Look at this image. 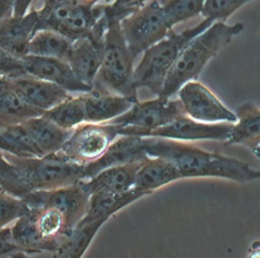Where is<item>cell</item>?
Here are the masks:
<instances>
[{
  "label": "cell",
  "mask_w": 260,
  "mask_h": 258,
  "mask_svg": "<svg viewBox=\"0 0 260 258\" xmlns=\"http://www.w3.org/2000/svg\"><path fill=\"white\" fill-rule=\"evenodd\" d=\"M142 148L148 156L171 160L182 178L217 177L240 183L260 180V170L238 158L206 151L185 141L142 137Z\"/></svg>",
  "instance_id": "6da1fadb"
},
{
  "label": "cell",
  "mask_w": 260,
  "mask_h": 258,
  "mask_svg": "<svg viewBox=\"0 0 260 258\" xmlns=\"http://www.w3.org/2000/svg\"><path fill=\"white\" fill-rule=\"evenodd\" d=\"M243 29L242 22L229 25L223 21H214L208 28L192 39L180 52L169 70L159 95L171 98L186 82L196 80L207 62Z\"/></svg>",
  "instance_id": "7a4b0ae2"
},
{
  "label": "cell",
  "mask_w": 260,
  "mask_h": 258,
  "mask_svg": "<svg viewBox=\"0 0 260 258\" xmlns=\"http://www.w3.org/2000/svg\"><path fill=\"white\" fill-rule=\"evenodd\" d=\"M108 28L105 35L102 64L92 88L110 91L138 100L134 84L136 56L130 51L122 29L121 19L108 11Z\"/></svg>",
  "instance_id": "3957f363"
},
{
  "label": "cell",
  "mask_w": 260,
  "mask_h": 258,
  "mask_svg": "<svg viewBox=\"0 0 260 258\" xmlns=\"http://www.w3.org/2000/svg\"><path fill=\"white\" fill-rule=\"evenodd\" d=\"M106 8L107 3L92 5L79 0H67L48 10L38 9V29H54L72 41L89 38L104 44L109 22Z\"/></svg>",
  "instance_id": "277c9868"
},
{
  "label": "cell",
  "mask_w": 260,
  "mask_h": 258,
  "mask_svg": "<svg viewBox=\"0 0 260 258\" xmlns=\"http://www.w3.org/2000/svg\"><path fill=\"white\" fill-rule=\"evenodd\" d=\"M213 22L210 18H204L197 25L181 33L171 29L167 37L147 48L134 68L135 87L137 89L146 87L152 93L159 95L167 74L180 52L192 39L208 28Z\"/></svg>",
  "instance_id": "5b68a950"
},
{
  "label": "cell",
  "mask_w": 260,
  "mask_h": 258,
  "mask_svg": "<svg viewBox=\"0 0 260 258\" xmlns=\"http://www.w3.org/2000/svg\"><path fill=\"white\" fill-rule=\"evenodd\" d=\"M5 155L19 170L30 191L70 186L82 181L85 176V165L70 159L61 151L42 156H18L9 152Z\"/></svg>",
  "instance_id": "8992f818"
},
{
  "label": "cell",
  "mask_w": 260,
  "mask_h": 258,
  "mask_svg": "<svg viewBox=\"0 0 260 258\" xmlns=\"http://www.w3.org/2000/svg\"><path fill=\"white\" fill-rule=\"evenodd\" d=\"M121 29L130 51L137 57L173 29L159 0H148L124 16Z\"/></svg>",
  "instance_id": "52a82bcc"
},
{
  "label": "cell",
  "mask_w": 260,
  "mask_h": 258,
  "mask_svg": "<svg viewBox=\"0 0 260 258\" xmlns=\"http://www.w3.org/2000/svg\"><path fill=\"white\" fill-rule=\"evenodd\" d=\"M118 136V125L85 122L71 131L60 151L70 159L86 165L101 157Z\"/></svg>",
  "instance_id": "ba28073f"
},
{
  "label": "cell",
  "mask_w": 260,
  "mask_h": 258,
  "mask_svg": "<svg viewBox=\"0 0 260 258\" xmlns=\"http://www.w3.org/2000/svg\"><path fill=\"white\" fill-rule=\"evenodd\" d=\"M90 194L80 182L48 191H31L22 197L29 209L52 207L59 210L66 221L69 233L86 213Z\"/></svg>",
  "instance_id": "9c48e42d"
},
{
  "label": "cell",
  "mask_w": 260,
  "mask_h": 258,
  "mask_svg": "<svg viewBox=\"0 0 260 258\" xmlns=\"http://www.w3.org/2000/svg\"><path fill=\"white\" fill-rule=\"evenodd\" d=\"M233 123H206L185 115L172 123L151 130L119 127V135H137L141 137H161L180 141L224 140L232 130Z\"/></svg>",
  "instance_id": "30bf717a"
},
{
  "label": "cell",
  "mask_w": 260,
  "mask_h": 258,
  "mask_svg": "<svg viewBox=\"0 0 260 258\" xmlns=\"http://www.w3.org/2000/svg\"><path fill=\"white\" fill-rule=\"evenodd\" d=\"M187 115L180 99L157 95L156 99L136 102L121 116L109 121L121 128L151 130L165 126Z\"/></svg>",
  "instance_id": "8fae6325"
},
{
  "label": "cell",
  "mask_w": 260,
  "mask_h": 258,
  "mask_svg": "<svg viewBox=\"0 0 260 258\" xmlns=\"http://www.w3.org/2000/svg\"><path fill=\"white\" fill-rule=\"evenodd\" d=\"M186 114L194 120L217 123H236L237 116L229 110L205 85L190 80L178 90Z\"/></svg>",
  "instance_id": "7c38bea8"
},
{
  "label": "cell",
  "mask_w": 260,
  "mask_h": 258,
  "mask_svg": "<svg viewBox=\"0 0 260 258\" xmlns=\"http://www.w3.org/2000/svg\"><path fill=\"white\" fill-rule=\"evenodd\" d=\"M27 74L53 82L69 92H88L92 87L80 80L70 65L61 59L26 55L22 58Z\"/></svg>",
  "instance_id": "4fadbf2b"
},
{
  "label": "cell",
  "mask_w": 260,
  "mask_h": 258,
  "mask_svg": "<svg viewBox=\"0 0 260 258\" xmlns=\"http://www.w3.org/2000/svg\"><path fill=\"white\" fill-rule=\"evenodd\" d=\"M10 81L15 91L26 104L43 112L52 109L71 95L63 87L29 74L10 78Z\"/></svg>",
  "instance_id": "5bb4252c"
},
{
  "label": "cell",
  "mask_w": 260,
  "mask_h": 258,
  "mask_svg": "<svg viewBox=\"0 0 260 258\" xmlns=\"http://www.w3.org/2000/svg\"><path fill=\"white\" fill-rule=\"evenodd\" d=\"M148 155L142 148V137L137 135H120L98 159L85 165L84 179L87 180L102 170L127 163L141 162Z\"/></svg>",
  "instance_id": "9a60e30c"
},
{
  "label": "cell",
  "mask_w": 260,
  "mask_h": 258,
  "mask_svg": "<svg viewBox=\"0 0 260 258\" xmlns=\"http://www.w3.org/2000/svg\"><path fill=\"white\" fill-rule=\"evenodd\" d=\"M38 23V9H30L21 16H10L0 24V47L18 58L28 55L29 42Z\"/></svg>",
  "instance_id": "2e32d148"
},
{
  "label": "cell",
  "mask_w": 260,
  "mask_h": 258,
  "mask_svg": "<svg viewBox=\"0 0 260 258\" xmlns=\"http://www.w3.org/2000/svg\"><path fill=\"white\" fill-rule=\"evenodd\" d=\"M86 122L107 123L127 112L138 100L92 88L82 93Z\"/></svg>",
  "instance_id": "e0dca14e"
},
{
  "label": "cell",
  "mask_w": 260,
  "mask_h": 258,
  "mask_svg": "<svg viewBox=\"0 0 260 258\" xmlns=\"http://www.w3.org/2000/svg\"><path fill=\"white\" fill-rule=\"evenodd\" d=\"M143 162H133L106 168L91 178L80 181V183L89 194L129 191L134 188L137 171Z\"/></svg>",
  "instance_id": "ac0fdd59"
},
{
  "label": "cell",
  "mask_w": 260,
  "mask_h": 258,
  "mask_svg": "<svg viewBox=\"0 0 260 258\" xmlns=\"http://www.w3.org/2000/svg\"><path fill=\"white\" fill-rule=\"evenodd\" d=\"M104 44H99L89 38L78 39L73 42L71 51L67 58L77 77L92 87L99 73Z\"/></svg>",
  "instance_id": "d6986e66"
},
{
  "label": "cell",
  "mask_w": 260,
  "mask_h": 258,
  "mask_svg": "<svg viewBox=\"0 0 260 258\" xmlns=\"http://www.w3.org/2000/svg\"><path fill=\"white\" fill-rule=\"evenodd\" d=\"M144 195H147V193L136 188L121 193H92L89 197L86 213L79 223L95 221L105 223L114 213Z\"/></svg>",
  "instance_id": "ffe728a7"
},
{
  "label": "cell",
  "mask_w": 260,
  "mask_h": 258,
  "mask_svg": "<svg viewBox=\"0 0 260 258\" xmlns=\"http://www.w3.org/2000/svg\"><path fill=\"white\" fill-rule=\"evenodd\" d=\"M179 179H182V175L171 160L148 156L137 171L134 188L149 194Z\"/></svg>",
  "instance_id": "44dd1931"
},
{
  "label": "cell",
  "mask_w": 260,
  "mask_h": 258,
  "mask_svg": "<svg viewBox=\"0 0 260 258\" xmlns=\"http://www.w3.org/2000/svg\"><path fill=\"white\" fill-rule=\"evenodd\" d=\"M237 122L233 125L224 144H242L251 150L260 142V109L251 102L237 107Z\"/></svg>",
  "instance_id": "7402d4cb"
},
{
  "label": "cell",
  "mask_w": 260,
  "mask_h": 258,
  "mask_svg": "<svg viewBox=\"0 0 260 258\" xmlns=\"http://www.w3.org/2000/svg\"><path fill=\"white\" fill-rule=\"evenodd\" d=\"M10 228L14 243L25 254L54 253L57 250V245L46 239L41 233L37 223L36 214L31 210L16 219Z\"/></svg>",
  "instance_id": "603a6c76"
},
{
  "label": "cell",
  "mask_w": 260,
  "mask_h": 258,
  "mask_svg": "<svg viewBox=\"0 0 260 258\" xmlns=\"http://www.w3.org/2000/svg\"><path fill=\"white\" fill-rule=\"evenodd\" d=\"M43 155L60 151L71 134L44 115L29 118L22 122Z\"/></svg>",
  "instance_id": "cb8c5ba5"
},
{
  "label": "cell",
  "mask_w": 260,
  "mask_h": 258,
  "mask_svg": "<svg viewBox=\"0 0 260 258\" xmlns=\"http://www.w3.org/2000/svg\"><path fill=\"white\" fill-rule=\"evenodd\" d=\"M43 114V111L32 108L18 95L10 78L0 76V127L19 124Z\"/></svg>",
  "instance_id": "d4e9b609"
},
{
  "label": "cell",
  "mask_w": 260,
  "mask_h": 258,
  "mask_svg": "<svg viewBox=\"0 0 260 258\" xmlns=\"http://www.w3.org/2000/svg\"><path fill=\"white\" fill-rule=\"evenodd\" d=\"M73 42L54 29L39 28L29 42L28 54L67 61Z\"/></svg>",
  "instance_id": "484cf974"
},
{
  "label": "cell",
  "mask_w": 260,
  "mask_h": 258,
  "mask_svg": "<svg viewBox=\"0 0 260 258\" xmlns=\"http://www.w3.org/2000/svg\"><path fill=\"white\" fill-rule=\"evenodd\" d=\"M43 115L61 128L73 130L75 127L86 122L82 93H79L77 96L70 95L57 106L44 112Z\"/></svg>",
  "instance_id": "4316f807"
},
{
  "label": "cell",
  "mask_w": 260,
  "mask_h": 258,
  "mask_svg": "<svg viewBox=\"0 0 260 258\" xmlns=\"http://www.w3.org/2000/svg\"><path fill=\"white\" fill-rule=\"evenodd\" d=\"M103 224V222L99 221L78 223L69 234V236L66 237L65 240L59 245L57 250L53 253L54 257H81L89 247L95 234Z\"/></svg>",
  "instance_id": "83f0119b"
},
{
  "label": "cell",
  "mask_w": 260,
  "mask_h": 258,
  "mask_svg": "<svg viewBox=\"0 0 260 258\" xmlns=\"http://www.w3.org/2000/svg\"><path fill=\"white\" fill-rule=\"evenodd\" d=\"M0 135L13 148L18 156H42L23 123L0 127Z\"/></svg>",
  "instance_id": "f1b7e54d"
},
{
  "label": "cell",
  "mask_w": 260,
  "mask_h": 258,
  "mask_svg": "<svg viewBox=\"0 0 260 258\" xmlns=\"http://www.w3.org/2000/svg\"><path fill=\"white\" fill-rule=\"evenodd\" d=\"M0 189L21 198L31 192L19 170L2 150H0Z\"/></svg>",
  "instance_id": "f546056e"
},
{
  "label": "cell",
  "mask_w": 260,
  "mask_h": 258,
  "mask_svg": "<svg viewBox=\"0 0 260 258\" xmlns=\"http://www.w3.org/2000/svg\"><path fill=\"white\" fill-rule=\"evenodd\" d=\"M29 211L30 209L23 198L0 189V230L11 225Z\"/></svg>",
  "instance_id": "4dcf8cb0"
},
{
  "label": "cell",
  "mask_w": 260,
  "mask_h": 258,
  "mask_svg": "<svg viewBox=\"0 0 260 258\" xmlns=\"http://www.w3.org/2000/svg\"><path fill=\"white\" fill-rule=\"evenodd\" d=\"M160 3L174 26L201 13L204 0H160Z\"/></svg>",
  "instance_id": "1f68e13d"
},
{
  "label": "cell",
  "mask_w": 260,
  "mask_h": 258,
  "mask_svg": "<svg viewBox=\"0 0 260 258\" xmlns=\"http://www.w3.org/2000/svg\"><path fill=\"white\" fill-rule=\"evenodd\" d=\"M252 0H204L202 14L213 21H223L244 4Z\"/></svg>",
  "instance_id": "d6a6232c"
},
{
  "label": "cell",
  "mask_w": 260,
  "mask_h": 258,
  "mask_svg": "<svg viewBox=\"0 0 260 258\" xmlns=\"http://www.w3.org/2000/svg\"><path fill=\"white\" fill-rule=\"evenodd\" d=\"M27 74L22 58H18L0 47V76L15 78Z\"/></svg>",
  "instance_id": "836d02e7"
},
{
  "label": "cell",
  "mask_w": 260,
  "mask_h": 258,
  "mask_svg": "<svg viewBox=\"0 0 260 258\" xmlns=\"http://www.w3.org/2000/svg\"><path fill=\"white\" fill-rule=\"evenodd\" d=\"M23 253L18 246L14 243L10 225L5 227L0 230V257L23 255Z\"/></svg>",
  "instance_id": "e575fe53"
},
{
  "label": "cell",
  "mask_w": 260,
  "mask_h": 258,
  "mask_svg": "<svg viewBox=\"0 0 260 258\" xmlns=\"http://www.w3.org/2000/svg\"><path fill=\"white\" fill-rule=\"evenodd\" d=\"M148 0H115L110 3V10L119 18H123Z\"/></svg>",
  "instance_id": "d590c367"
},
{
  "label": "cell",
  "mask_w": 260,
  "mask_h": 258,
  "mask_svg": "<svg viewBox=\"0 0 260 258\" xmlns=\"http://www.w3.org/2000/svg\"><path fill=\"white\" fill-rule=\"evenodd\" d=\"M12 1H13V7H14L13 15L21 16L29 11L28 9L37 0H12Z\"/></svg>",
  "instance_id": "8d00e7d4"
},
{
  "label": "cell",
  "mask_w": 260,
  "mask_h": 258,
  "mask_svg": "<svg viewBox=\"0 0 260 258\" xmlns=\"http://www.w3.org/2000/svg\"><path fill=\"white\" fill-rule=\"evenodd\" d=\"M14 7L12 0H0V24L13 15Z\"/></svg>",
  "instance_id": "74e56055"
},
{
  "label": "cell",
  "mask_w": 260,
  "mask_h": 258,
  "mask_svg": "<svg viewBox=\"0 0 260 258\" xmlns=\"http://www.w3.org/2000/svg\"><path fill=\"white\" fill-rule=\"evenodd\" d=\"M0 150L14 154V150H13V148H12V147L7 143V141H6V140H5L1 135H0Z\"/></svg>",
  "instance_id": "f35d334b"
},
{
  "label": "cell",
  "mask_w": 260,
  "mask_h": 258,
  "mask_svg": "<svg viewBox=\"0 0 260 258\" xmlns=\"http://www.w3.org/2000/svg\"><path fill=\"white\" fill-rule=\"evenodd\" d=\"M252 253H258L256 256H260V242H255L252 244ZM254 254H251L250 256H253Z\"/></svg>",
  "instance_id": "ab89813d"
},
{
  "label": "cell",
  "mask_w": 260,
  "mask_h": 258,
  "mask_svg": "<svg viewBox=\"0 0 260 258\" xmlns=\"http://www.w3.org/2000/svg\"><path fill=\"white\" fill-rule=\"evenodd\" d=\"M252 151H253V153L256 155V157L258 158V160L260 162V142L252 149Z\"/></svg>",
  "instance_id": "60d3db41"
},
{
  "label": "cell",
  "mask_w": 260,
  "mask_h": 258,
  "mask_svg": "<svg viewBox=\"0 0 260 258\" xmlns=\"http://www.w3.org/2000/svg\"><path fill=\"white\" fill-rule=\"evenodd\" d=\"M79 1H82L84 3H88V4H98V3H104L105 0H79Z\"/></svg>",
  "instance_id": "b9f144b4"
},
{
  "label": "cell",
  "mask_w": 260,
  "mask_h": 258,
  "mask_svg": "<svg viewBox=\"0 0 260 258\" xmlns=\"http://www.w3.org/2000/svg\"><path fill=\"white\" fill-rule=\"evenodd\" d=\"M115 0H105L104 3H107V4H110V3H113Z\"/></svg>",
  "instance_id": "7bdbcfd3"
}]
</instances>
